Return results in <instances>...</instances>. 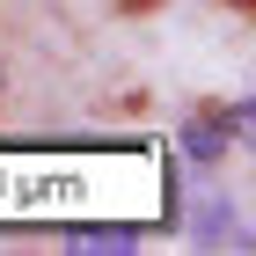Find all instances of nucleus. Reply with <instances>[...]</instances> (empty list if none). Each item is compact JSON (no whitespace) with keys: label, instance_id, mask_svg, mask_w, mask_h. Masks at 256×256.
<instances>
[{"label":"nucleus","instance_id":"2","mask_svg":"<svg viewBox=\"0 0 256 256\" xmlns=\"http://www.w3.org/2000/svg\"><path fill=\"white\" fill-rule=\"evenodd\" d=\"M66 249H80V256H102V249H132V234H124V227H110V234H102V227H88V234H74V242H66Z\"/></svg>","mask_w":256,"mask_h":256},{"label":"nucleus","instance_id":"1","mask_svg":"<svg viewBox=\"0 0 256 256\" xmlns=\"http://www.w3.org/2000/svg\"><path fill=\"white\" fill-rule=\"evenodd\" d=\"M190 234L198 242H205V249H220V234H234V205H227V198H205V205H198V212H190Z\"/></svg>","mask_w":256,"mask_h":256}]
</instances>
